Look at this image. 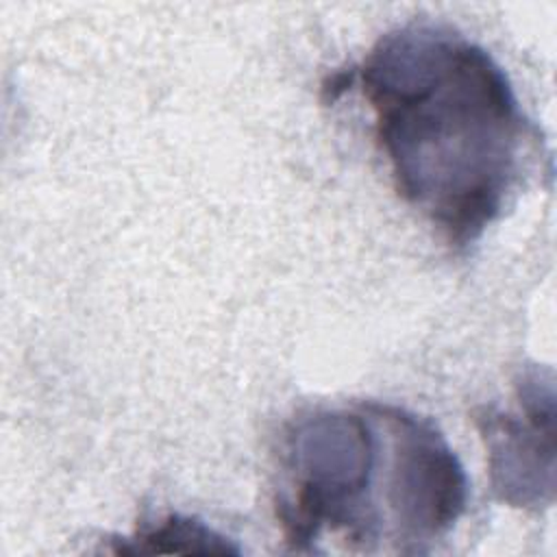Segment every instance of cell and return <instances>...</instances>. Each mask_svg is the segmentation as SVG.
<instances>
[{
	"instance_id": "7a4b0ae2",
	"label": "cell",
	"mask_w": 557,
	"mask_h": 557,
	"mask_svg": "<svg viewBox=\"0 0 557 557\" xmlns=\"http://www.w3.org/2000/svg\"><path fill=\"white\" fill-rule=\"evenodd\" d=\"M463 468L431 418L389 403L315 409L281 446L276 518L294 550L322 533L372 550L424 553L453 524Z\"/></svg>"
},
{
	"instance_id": "3957f363",
	"label": "cell",
	"mask_w": 557,
	"mask_h": 557,
	"mask_svg": "<svg viewBox=\"0 0 557 557\" xmlns=\"http://www.w3.org/2000/svg\"><path fill=\"white\" fill-rule=\"evenodd\" d=\"M520 413L481 407L474 416L487 455L494 496L540 511L555 500V389L553 372L527 368L518 381Z\"/></svg>"
},
{
	"instance_id": "6da1fadb",
	"label": "cell",
	"mask_w": 557,
	"mask_h": 557,
	"mask_svg": "<svg viewBox=\"0 0 557 557\" xmlns=\"http://www.w3.org/2000/svg\"><path fill=\"white\" fill-rule=\"evenodd\" d=\"M352 83L400 198L450 246L474 244L520 187L537 135L500 63L450 24L411 20L324 91Z\"/></svg>"
},
{
	"instance_id": "277c9868",
	"label": "cell",
	"mask_w": 557,
	"mask_h": 557,
	"mask_svg": "<svg viewBox=\"0 0 557 557\" xmlns=\"http://www.w3.org/2000/svg\"><path fill=\"white\" fill-rule=\"evenodd\" d=\"M115 555H239L231 537L209 527L205 520L185 513H168L154 522L137 527L133 535L115 537Z\"/></svg>"
}]
</instances>
